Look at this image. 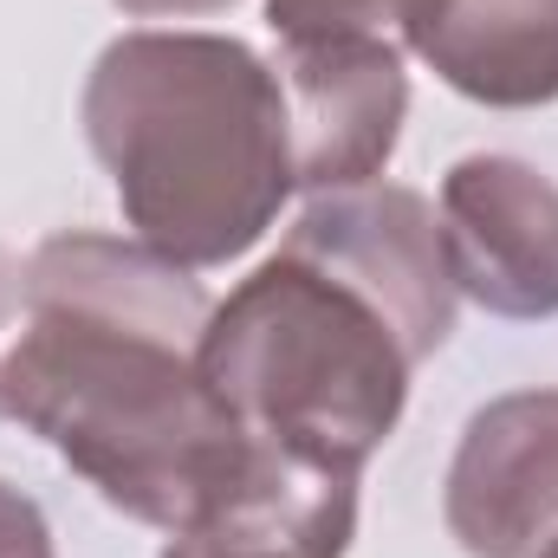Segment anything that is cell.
<instances>
[{
  "instance_id": "cell-13",
  "label": "cell",
  "mask_w": 558,
  "mask_h": 558,
  "mask_svg": "<svg viewBox=\"0 0 558 558\" xmlns=\"http://www.w3.org/2000/svg\"><path fill=\"white\" fill-rule=\"evenodd\" d=\"M7 279H13V267H7V254H0V318H7Z\"/></svg>"
},
{
  "instance_id": "cell-10",
  "label": "cell",
  "mask_w": 558,
  "mask_h": 558,
  "mask_svg": "<svg viewBox=\"0 0 558 558\" xmlns=\"http://www.w3.org/2000/svg\"><path fill=\"white\" fill-rule=\"evenodd\" d=\"M0 558H52V526L33 494L0 481Z\"/></svg>"
},
{
  "instance_id": "cell-11",
  "label": "cell",
  "mask_w": 558,
  "mask_h": 558,
  "mask_svg": "<svg viewBox=\"0 0 558 558\" xmlns=\"http://www.w3.org/2000/svg\"><path fill=\"white\" fill-rule=\"evenodd\" d=\"M111 7H124L137 20H182V13H221L234 0H111Z\"/></svg>"
},
{
  "instance_id": "cell-14",
  "label": "cell",
  "mask_w": 558,
  "mask_h": 558,
  "mask_svg": "<svg viewBox=\"0 0 558 558\" xmlns=\"http://www.w3.org/2000/svg\"><path fill=\"white\" fill-rule=\"evenodd\" d=\"M539 558H558V539H553V546H546V553H539Z\"/></svg>"
},
{
  "instance_id": "cell-2",
  "label": "cell",
  "mask_w": 558,
  "mask_h": 558,
  "mask_svg": "<svg viewBox=\"0 0 558 558\" xmlns=\"http://www.w3.org/2000/svg\"><path fill=\"white\" fill-rule=\"evenodd\" d=\"M78 118L131 241L189 274L241 260L299 189L286 85L228 33L111 39Z\"/></svg>"
},
{
  "instance_id": "cell-5",
  "label": "cell",
  "mask_w": 558,
  "mask_h": 558,
  "mask_svg": "<svg viewBox=\"0 0 558 558\" xmlns=\"http://www.w3.org/2000/svg\"><path fill=\"white\" fill-rule=\"evenodd\" d=\"M454 292L494 318H558V189L520 156H461L441 175Z\"/></svg>"
},
{
  "instance_id": "cell-1",
  "label": "cell",
  "mask_w": 558,
  "mask_h": 558,
  "mask_svg": "<svg viewBox=\"0 0 558 558\" xmlns=\"http://www.w3.org/2000/svg\"><path fill=\"white\" fill-rule=\"evenodd\" d=\"M208 312L202 279L143 241L52 234L20 274L0 416L39 435L105 507L202 539L254 454V435L202 377Z\"/></svg>"
},
{
  "instance_id": "cell-12",
  "label": "cell",
  "mask_w": 558,
  "mask_h": 558,
  "mask_svg": "<svg viewBox=\"0 0 558 558\" xmlns=\"http://www.w3.org/2000/svg\"><path fill=\"white\" fill-rule=\"evenodd\" d=\"M162 558H234V553H215V546H202V539H175Z\"/></svg>"
},
{
  "instance_id": "cell-8",
  "label": "cell",
  "mask_w": 558,
  "mask_h": 558,
  "mask_svg": "<svg viewBox=\"0 0 558 558\" xmlns=\"http://www.w3.org/2000/svg\"><path fill=\"white\" fill-rule=\"evenodd\" d=\"M403 46L487 111H539L558 98V0H416Z\"/></svg>"
},
{
  "instance_id": "cell-9",
  "label": "cell",
  "mask_w": 558,
  "mask_h": 558,
  "mask_svg": "<svg viewBox=\"0 0 558 558\" xmlns=\"http://www.w3.org/2000/svg\"><path fill=\"white\" fill-rule=\"evenodd\" d=\"M416 0H267V26L279 46L312 39H390L403 33Z\"/></svg>"
},
{
  "instance_id": "cell-7",
  "label": "cell",
  "mask_w": 558,
  "mask_h": 558,
  "mask_svg": "<svg viewBox=\"0 0 558 558\" xmlns=\"http://www.w3.org/2000/svg\"><path fill=\"white\" fill-rule=\"evenodd\" d=\"M448 533L468 558H539L558 539V390H507L474 410L448 481Z\"/></svg>"
},
{
  "instance_id": "cell-3",
  "label": "cell",
  "mask_w": 558,
  "mask_h": 558,
  "mask_svg": "<svg viewBox=\"0 0 558 558\" xmlns=\"http://www.w3.org/2000/svg\"><path fill=\"white\" fill-rule=\"evenodd\" d=\"M202 377L254 441L364 474L410 410L416 357L357 286L279 247L208 312Z\"/></svg>"
},
{
  "instance_id": "cell-6",
  "label": "cell",
  "mask_w": 558,
  "mask_h": 558,
  "mask_svg": "<svg viewBox=\"0 0 558 558\" xmlns=\"http://www.w3.org/2000/svg\"><path fill=\"white\" fill-rule=\"evenodd\" d=\"M274 72L292 118V182L305 195L357 189L390 169L410 118V78L390 39L279 46Z\"/></svg>"
},
{
  "instance_id": "cell-4",
  "label": "cell",
  "mask_w": 558,
  "mask_h": 558,
  "mask_svg": "<svg viewBox=\"0 0 558 558\" xmlns=\"http://www.w3.org/2000/svg\"><path fill=\"white\" fill-rule=\"evenodd\" d=\"M286 254L338 274L357 286L410 344V357L428 364L454 331V274L441 247V215L403 182H357L312 195L305 215L279 241Z\"/></svg>"
}]
</instances>
